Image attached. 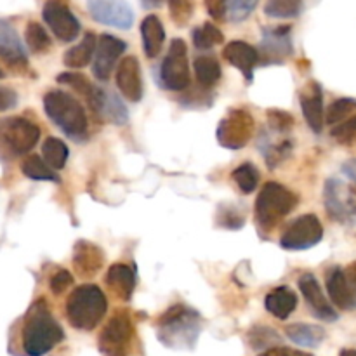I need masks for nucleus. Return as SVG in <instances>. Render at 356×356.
Returning <instances> with one entry per match:
<instances>
[{
  "label": "nucleus",
  "mask_w": 356,
  "mask_h": 356,
  "mask_svg": "<svg viewBox=\"0 0 356 356\" xmlns=\"http://www.w3.org/2000/svg\"><path fill=\"white\" fill-rule=\"evenodd\" d=\"M21 339L28 356H45L65 339L63 327L56 322L44 299L35 301L28 309Z\"/></svg>",
  "instance_id": "2"
},
{
  "label": "nucleus",
  "mask_w": 356,
  "mask_h": 356,
  "mask_svg": "<svg viewBox=\"0 0 356 356\" xmlns=\"http://www.w3.org/2000/svg\"><path fill=\"white\" fill-rule=\"evenodd\" d=\"M261 51H263L264 65L284 63L294 52L292 28L287 24L261 28Z\"/></svg>",
  "instance_id": "13"
},
{
  "label": "nucleus",
  "mask_w": 356,
  "mask_h": 356,
  "mask_svg": "<svg viewBox=\"0 0 356 356\" xmlns=\"http://www.w3.org/2000/svg\"><path fill=\"white\" fill-rule=\"evenodd\" d=\"M96 47H97L96 35L86 33L80 44H76L75 47H72L70 51L65 52L63 63H65L66 68H72V70L83 68V66L89 65L90 59L94 58V54H96Z\"/></svg>",
  "instance_id": "27"
},
{
  "label": "nucleus",
  "mask_w": 356,
  "mask_h": 356,
  "mask_svg": "<svg viewBox=\"0 0 356 356\" xmlns=\"http://www.w3.org/2000/svg\"><path fill=\"white\" fill-rule=\"evenodd\" d=\"M0 79H3V72H2V70H0Z\"/></svg>",
  "instance_id": "52"
},
{
  "label": "nucleus",
  "mask_w": 356,
  "mask_h": 356,
  "mask_svg": "<svg viewBox=\"0 0 356 356\" xmlns=\"http://www.w3.org/2000/svg\"><path fill=\"white\" fill-rule=\"evenodd\" d=\"M44 110L52 124L68 138L75 141L87 138V115L76 97L70 96L65 90H49L44 96Z\"/></svg>",
  "instance_id": "3"
},
{
  "label": "nucleus",
  "mask_w": 356,
  "mask_h": 356,
  "mask_svg": "<svg viewBox=\"0 0 356 356\" xmlns=\"http://www.w3.org/2000/svg\"><path fill=\"white\" fill-rule=\"evenodd\" d=\"M21 170H23L24 176L33 181H52V183H59L61 181V177L38 155L26 156V160L21 163Z\"/></svg>",
  "instance_id": "31"
},
{
  "label": "nucleus",
  "mask_w": 356,
  "mask_h": 356,
  "mask_svg": "<svg viewBox=\"0 0 356 356\" xmlns=\"http://www.w3.org/2000/svg\"><path fill=\"white\" fill-rule=\"evenodd\" d=\"M356 110V99L353 97H339V99L334 101L332 104L327 110V117L325 122L329 125H336L341 124L346 117H350L351 113Z\"/></svg>",
  "instance_id": "37"
},
{
  "label": "nucleus",
  "mask_w": 356,
  "mask_h": 356,
  "mask_svg": "<svg viewBox=\"0 0 356 356\" xmlns=\"http://www.w3.org/2000/svg\"><path fill=\"white\" fill-rule=\"evenodd\" d=\"M141 38H143V49L145 54L149 59L156 58L162 52L163 42H165V30L160 21L159 16L155 14H148L141 23Z\"/></svg>",
  "instance_id": "25"
},
{
  "label": "nucleus",
  "mask_w": 356,
  "mask_h": 356,
  "mask_svg": "<svg viewBox=\"0 0 356 356\" xmlns=\"http://www.w3.org/2000/svg\"><path fill=\"white\" fill-rule=\"evenodd\" d=\"M259 356H313V355L306 353V351H301V350H292V348L275 346L271 348V350L263 351Z\"/></svg>",
  "instance_id": "47"
},
{
  "label": "nucleus",
  "mask_w": 356,
  "mask_h": 356,
  "mask_svg": "<svg viewBox=\"0 0 356 356\" xmlns=\"http://www.w3.org/2000/svg\"><path fill=\"white\" fill-rule=\"evenodd\" d=\"M344 273H346V277L350 278L351 284H353L355 287H356V261H355L353 264H350V266H348L346 270H344Z\"/></svg>",
  "instance_id": "49"
},
{
  "label": "nucleus",
  "mask_w": 356,
  "mask_h": 356,
  "mask_svg": "<svg viewBox=\"0 0 356 356\" xmlns=\"http://www.w3.org/2000/svg\"><path fill=\"white\" fill-rule=\"evenodd\" d=\"M323 238V226L315 214L299 216L291 222L280 238L285 250H308L318 245Z\"/></svg>",
  "instance_id": "11"
},
{
  "label": "nucleus",
  "mask_w": 356,
  "mask_h": 356,
  "mask_svg": "<svg viewBox=\"0 0 356 356\" xmlns=\"http://www.w3.org/2000/svg\"><path fill=\"white\" fill-rule=\"evenodd\" d=\"M40 139L37 124L23 117H10L0 122V141L14 153L23 155L31 152Z\"/></svg>",
  "instance_id": "10"
},
{
  "label": "nucleus",
  "mask_w": 356,
  "mask_h": 356,
  "mask_svg": "<svg viewBox=\"0 0 356 356\" xmlns=\"http://www.w3.org/2000/svg\"><path fill=\"white\" fill-rule=\"evenodd\" d=\"M259 148L263 152L264 160H266L268 167L270 169H277L292 152V141L289 138L280 139V141H275L270 134H263L261 136V143Z\"/></svg>",
  "instance_id": "28"
},
{
  "label": "nucleus",
  "mask_w": 356,
  "mask_h": 356,
  "mask_svg": "<svg viewBox=\"0 0 356 356\" xmlns=\"http://www.w3.org/2000/svg\"><path fill=\"white\" fill-rule=\"evenodd\" d=\"M72 285H73V277L66 270L56 271V273L51 277V280H49V287H51L52 294L56 296L63 294V292H65L68 287H72Z\"/></svg>",
  "instance_id": "44"
},
{
  "label": "nucleus",
  "mask_w": 356,
  "mask_h": 356,
  "mask_svg": "<svg viewBox=\"0 0 356 356\" xmlns=\"http://www.w3.org/2000/svg\"><path fill=\"white\" fill-rule=\"evenodd\" d=\"M339 356H356V350H353V348H346V350L341 351Z\"/></svg>",
  "instance_id": "50"
},
{
  "label": "nucleus",
  "mask_w": 356,
  "mask_h": 356,
  "mask_svg": "<svg viewBox=\"0 0 356 356\" xmlns=\"http://www.w3.org/2000/svg\"><path fill=\"white\" fill-rule=\"evenodd\" d=\"M104 254L101 247L94 245L87 240H79L73 247V268L76 275L83 278H90L103 268Z\"/></svg>",
  "instance_id": "22"
},
{
  "label": "nucleus",
  "mask_w": 356,
  "mask_h": 356,
  "mask_svg": "<svg viewBox=\"0 0 356 356\" xmlns=\"http://www.w3.org/2000/svg\"><path fill=\"white\" fill-rule=\"evenodd\" d=\"M205 9L209 10V14H211L214 19H226V2H221V0H209V2H205Z\"/></svg>",
  "instance_id": "46"
},
{
  "label": "nucleus",
  "mask_w": 356,
  "mask_h": 356,
  "mask_svg": "<svg viewBox=\"0 0 356 356\" xmlns=\"http://www.w3.org/2000/svg\"><path fill=\"white\" fill-rule=\"evenodd\" d=\"M191 38H193V44L197 49H212L225 40V35L216 24L204 23L202 26L193 28Z\"/></svg>",
  "instance_id": "33"
},
{
  "label": "nucleus",
  "mask_w": 356,
  "mask_h": 356,
  "mask_svg": "<svg viewBox=\"0 0 356 356\" xmlns=\"http://www.w3.org/2000/svg\"><path fill=\"white\" fill-rule=\"evenodd\" d=\"M204 318L186 305H174L156 320V337L169 350H195Z\"/></svg>",
  "instance_id": "1"
},
{
  "label": "nucleus",
  "mask_w": 356,
  "mask_h": 356,
  "mask_svg": "<svg viewBox=\"0 0 356 356\" xmlns=\"http://www.w3.org/2000/svg\"><path fill=\"white\" fill-rule=\"evenodd\" d=\"M302 115L309 129L320 134L323 129V90L318 82H309L299 94Z\"/></svg>",
  "instance_id": "21"
},
{
  "label": "nucleus",
  "mask_w": 356,
  "mask_h": 356,
  "mask_svg": "<svg viewBox=\"0 0 356 356\" xmlns=\"http://www.w3.org/2000/svg\"><path fill=\"white\" fill-rule=\"evenodd\" d=\"M17 103V94L13 89H7V87H0V111L10 110V108L16 106Z\"/></svg>",
  "instance_id": "45"
},
{
  "label": "nucleus",
  "mask_w": 356,
  "mask_h": 356,
  "mask_svg": "<svg viewBox=\"0 0 356 356\" xmlns=\"http://www.w3.org/2000/svg\"><path fill=\"white\" fill-rule=\"evenodd\" d=\"M195 76L204 87H212L221 79V65L216 56H198L193 63Z\"/></svg>",
  "instance_id": "29"
},
{
  "label": "nucleus",
  "mask_w": 356,
  "mask_h": 356,
  "mask_svg": "<svg viewBox=\"0 0 356 356\" xmlns=\"http://www.w3.org/2000/svg\"><path fill=\"white\" fill-rule=\"evenodd\" d=\"M327 292L334 306L343 312L356 309V287L341 268H334L327 275Z\"/></svg>",
  "instance_id": "19"
},
{
  "label": "nucleus",
  "mask_w": 356,
  "mask_h": 356,
  "mask_svg": "<svg viewBox=\"0 0 356 356\" xmlns=\"http://www.w3.org/2000/svg\"><path fill=\"white\" fill-rule=\"evenodd\" d=\"M87 10L94 21L106 26L129 30L134 24V10L131 3L118 0H90L87 2Z\"/></svg>",
  "instance_id": "14"
},
{
  "label": "nucleus",
  "mask_w": 356,
  "mask_h": 356,
  "mask_svg": "<svg viewBox=\"0 0 356 356\" xmlns=\"http://www.w3.org/2000/svg\"><path fill=\"white\" fill-rule=\"evenodd\" d=\"M232 179L235 181L236 186L240 188V191H242V193L249 195L257 188L261 176H259V170H257V167L254 165V163L245 162L233 170Z\"/></svg>",
  "instance_id": "32"
},
{
  "label": "nucleus",
  "mask_w": 356,
  "mask_h": 356,
  "mask_svg": "<svg viewBox=\"0 0 356 356\" xmlns=\"http://www.w3.org/2000/svg\"><path fill=\"white\" fill-rule=\"evenodd\" d=\"M108 312L104 292L97 285L86 284L76 287L66 301V316L73 329L94 330Z\"/></svg>",
  "instance_id": "4"
},
{
  "label": "nucleus",
  "mask_w": 356,
  "mask_h": 356,
  "mask_svg": "<svg viewBox=\"0 0 356 356\" xmlns=\"http://www.w3.org/2000/svg\"><path fill=\"white\" fill-rule=\"evenodd\" d=\"M332 138L336 139V141L343 143V145H346V143H351L353 139H356V115L353 118H350V120L344 122V124L334 127Z\"/></svg>",
  "instance_id": "43"
},
{
  "label": "nucleus",
  "mask_w": 356,
  "mask_h": 356,
  "mask_svg": "<svg viewBox=\"0 0 356 356\" xmlns=\"http://www.w3.org/2000/svg\"><path fill=\"white\" fill-rule=\"evenodd\" d=\"M285 336L301 348H318L325 339V330L313 323H291L285 327Z\"/></svg>",
  "instance_id": "26"
},
{
  "label": "nucleus",
  "mask_w": 356,
  "mask_h": 356,
  "mask_svg": "<svg viewBox=\"0 0 356 356\" xmlns=\"http://www.w3.org/2000/svg\"><path fill=\"white\" fill-rule=\"evenodd\" d=\"M256 7V0H233V2H226V19L233 21V23H240V21L247 19L254 13Z\"/></svg>",
  "instance_id": "39"
},
{
  "label": "nucleus",
  "mask_w": 356,
  "mask_h": 356,
  "mask_svg": "<svg viewBox=\"0 0 356 356\" xmlns=\"http://www.w3.org/2000/svg\"><path fill=\"white\" fill-rule=\"evenodd\" d=\"M127 44L120 40L118 37L110 33H103L97 38L96 54H94L92 63V73L97 80L106 82L110 79L111 72H113L115 65H117L118 58L125 52Z\"/></svg>",
  "instance_id": "15"
},
{
  "label": "nucleus",
  "mask_w": 356,
  "mask_h": 356,
  "mask_svg": "<svg viewBox=\"0 0 356 356\" xmlns=\"http://www.w3.org/2000/svg\"><path fill=\"white\" fill-rule=\"evenodd\" d=\"M222 56H225L229 65L242 72L247 82H252L254 68L261 61V54L256 51V47H252V45L243 40H232L229 44H226Z\"/></svg>",
  "instance_id": "20"
},
{
  "label": "nucleus",
  "mask_w": 356,
  "mask_h": 356,
  "mask_svg": "<svg viewBox=\"0 0 356 356\" xmlns=\"http://www.w3.org/2000/svg\"><path fill=\"white\" fill-rule=\"evenodd\" d=\"M299 204V197L277 181H270L263 186L256 198V222L264 233L271 232L285 216L291 214Z\"/></svg>",
  "instance_id": "5"
},
{
  "label": "nucleus",
  "mask_w": 356,
  "mask_h": 356,
  "mask_svg": "<svg viewBox=\"0 0 356 356\" xmlns=\"http://www.w3.org/2000/svg\"><path fill=\"white\" fill-rule=\"evenodd\" d=\"M134 343V322L129 309H118L103 327L97 346L103 356H129Z\"/></svg>",
  "instance_id": "6"
},
{
  "label": "nucleus",
  "mask_w": 356,
  "mask_h": 356,
  "mask_svg": "<svg viewBox=\"0 0 356 356\" xmlns=\"http://www.w3.org/2000/svg\"><path fill=\"white\" fill-rule=\"evenodd\" d=\"M42 17L54 37L61 42H73L80 35V21L66 3L51 0L42 7Z\"/></svg>",
  "instance_id": "12"
},
{
  "label": "nucleus",
  "mask_w": 356,
  "mask_h": 356,
  "mask_svg": "<svg viewBox=\"0 0 356 356\" xmlns=\"http://www.w3.org/2000/svg\"><path fill=\"white\" fill-rule=\"evenodd\" d=\"M256 131V122L249 110L243 108H232L228 113L219 120L218 125V143L222 148L242 149L249 145Z\"/></svg>",
  "instance_id": "7"
},
{
  "label": "nucleus",
  "mask_w": 356,
  "mask_h": 356,
  "mask_svg": "<svg viewBox=\"0 0 356 356\" xmlns=\"http://www.w3.org/2000/svg\"><path fill=\"white\" fill-rule=\"evenodd\" d=\"M42 155H44V162L51 167L52 170H61L66 165L68 160V146L58 138H47L42 145Z\"/></svg>",
  "instance_id": "30"
},
{
  "label": "nucleus",
  "mask_w": 356,
  "mask_h": 356,
  "mask_svg": "<svg viewBox=\"0 0 356 356\" xmlns=\"http://www.w3.org/2000/svg\"><path fill=\"white\" fill-rule=\"evenodd\" d=\"M169 10L174 23L183 26L190 21L191 13H193V3L186 2V0H172V2H169Z\"/></svg>",
  "instance_id": "41"
},
{
  "label": "nucleus",
  "mask_w": 356,
  "mask_h": 356,
  "mask_svg": "<svg viewBox=\"0 0 356 356\" xmlns=\"http://www.w3.org/2000/svg\"><path fill=\"white\" fill-rule=\"evenodd\" d=\"M264 13L268 17L291 19V17H298L302 13V3L298 0H270L264 6Z\"/></svg>",
  "instance_id": "35"
},
{
  "label": "nucleus",
  "mask_w": 356,
  "mask_h": 356,
  "mask_svg": "<svg viewBox=\"0 0 356 356\" xmlns=\"http://www.w3.org/2000/svg\"><path fill=\"white\" fill-rule=\"evenodd\" d=\"M117 87L125 99L138 103L143 99L141 65L136 56H125L117 70Z\"/></svg>",
  "instance_id": "17"
},
{
  "label": "nucleus",
  "mask_w": 356,
  "mask_h": 356,
  "mask_svg": "<svg viewBox=\"0 0 356 356\" xmlns=\"http://www.w3.org/2000/svg\"><path fill=\"white\" fill-rule=\"evenodd\" d=\"M0 59L10 68H26L28 58L24 45L13 24L0 19Z\"/></svg>",
  "instance_id": "18"
},
{
  "label": "nucleus",
  "mask_w": 356,
  "mask_h": 356,
  "mask_svg": "<svg viewBox=\"0 0 356 356\" xmlns=\"http://www.w3.org/2000/svg\"><path fill=\"white\" fill-rule=\"evenodd\" d=\"M268 125L273 132L287 134L294 127V117L284 110H270L268 111Z\"/></svg>",
  "instance_id": "40"
},
{
  "label": "nucleus",
  "mask_w": 356,
  "mask_h": 356,
  "mask_svg": "<svg viewBox=\"0 0 356 356\" xmlns=\"http://www.w3.org/2000/svg\"><path fill=\"white\" fill-rule=\"evenodd\" d=\"M343 172L346 174V176L350 177V179H353L355 183H356V159L348 160V162L344 163V165H343Z\"/></svg>",
  "instance_id": "48"
},
{
  "label": "nucleus",
  "mask_w": 356,
  "mask_h": 356,
  "mask_svg": "<svg viewBox=\"0 0 356 356\" xmlns=\"http://www.w3.org/2000/svg\"><path fill=\"white\" fill-rule=\"evenodd\" d=\"M104 282L120 301H131L136 291V284H138V275H136L134 268L129 266V264L115 263L106 271Z\"/></svg>",
  "instance_id": "23"
},
{
  "label": "nucleus",
  "mask_w": 356,
  "mask_h": 356,
  "mask_svg": "<svg viewBox=\"0 0 356 356\" xmlns=\"http://www.w3.org/2000/svg\"><path fill=\"white\" fill-rule=\"evenodd\" d=\"M264 308L275 318L287 320L298 308V296H296V292L291 287L282 285V287L270 291V294L264 299Z\"/></svg>",
  "instance_id": "24"
},
{
  "label": "nucleus",
  "mask_w": 356,
  "mask_h": 356,
  "mask_svg": "<svg viewBox=\"0 0 356 356\" xmlns=\"http://www.w3.org/2000/svg\"><path fill=\"white\" fill-rule=\"evenodd\" d=\"M24 40H26L28 49L35 54H42V52L49 51L51 47V37L47 35V31L44 30L40 23H35V21H30L26 24V31H24Z\"/></svg>",
  "instance_id": "34"
},
{
  "label": "nucleus",
  "mask_w": 356,
  "mask_h": 356,
  "mask_svg": "<svg viewBox=\"0 0 356 356\" xmlns=\"http://www.w3.org/2000/svg\"><path fill=\"white\" fill-rule=\"evenodd\" d=\"M249 343L250 346L254 348V350H271V348H275V344L280 341V337L277 336V332H275L273 329H270V327H254V329H250L249 332Z\"/></svg>",
  "instance_id": "38"
},
{
  "label": "nucleus",
  "mask_w": 356,
  "mask_h": 356,
  "mask_svg": "<svg viewBox=\"0 0 356 356\" xmlns=\"http://www.w3.org/2000/svg\"><path fill=\"white\" fill-rule=\"evenodd\" d=\"M143 6H145V7H160V6H162V2H152V3L143 2Z\"/></svg>",
  "instance_id": "51"
},
{
  "label": "nucleus",
  "mask_w": 356,
  "mask_h": 356,
  "mask_svg": "<svg viewBox=\"0 0 356 356\" xmlns=\"http://www.w3.org/2000/svg\"><path fill=\"white\" fill-rule=\"evenodd\" d=\"M191 82L188 47L183 38H174L160 65V83L167 90H184Z\"/></svg>",
  "instance_id": "8"
},
{
  "label": "nucleus",
  "mask_w": 356,
  "mask_h": 356,
  "mask_svg": "<svg viewBox=\"0 0 356 356\" xmlns=\"http://www.w3.org/2000/svg\"><path fill=\"white\" fill-rule=\"evenodd\" d=\"M219 225L225 226V228H229V229H238L243 226V221H245V218H243V214H240L238 211H236L235 207H219Z\"/></svg>",
  "instance_id": "42"
},
{
  "label": "nucleus",
  "mask_w": 356,
  "mask_h": 356,
  "mask_svg": "<svg viewBox=\"0 0 356 356\" xmlns=\"http://www.w3.org/2000/svg\"><path fill=\"white\" fill-rule=\"evenodd\" d=\"M323 204L329 218L341 225L356 222V190L344 181L329 179L323 188Z\"/></svg>",
  "instance_id": "9"
},
{
  "label": "nucleus",
  "mask_w": 356,
  "mask_h": 356,
  "mask_svg": "<svg viewBox=\"0 0 356 356\" xmlns=\"http://www.w3.org/2000/svg\"><path fill=\"white\" fill-rule=\"evenodd\" d=\"M299 291H301L302 298H305L306 305H308L309 312L313 313V316L323 322H337L339 315H337L336 309L332 308V305L329 302V299L323 294L322 287H320L318 280L313 277L312 273H305L299 277Z\"/></svg>",
  "instance_id": "16"
},
{
  "label": "nucleus",
  "mask_w": 356,
  "mask_h": 356,
  "mask_svg": "<svg viewBox=\"0 0 356 356\" xmlns=\"http://www.w3.org/2000/svg\"><path fill=\"white\" fill-rule=\"evenodd\" d=\"M101 117H106L108 120L113 122L115 125H124L129 120V111L125 108V104L115 96L113 92H108L104 97L103 111H101Z\"/></svg>",
  "instance_id": "36"
}]
</instances>
